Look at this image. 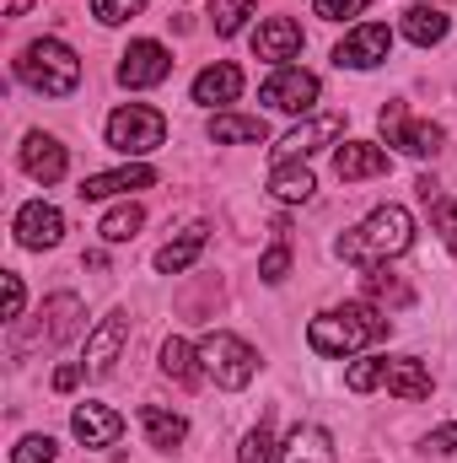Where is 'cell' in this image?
Instances as JSON below:
<instances>
[{"label": "cell", "instance_id": "13", "mask_svg": "<svg viewBox=\"0 0 457 463\" xmlns=\"http://www.w3.org/2000/svg\"><path fill=\"white\" fill-rule=\"evenodd\" d=\"M70 431H76L81 448H114L118 437H124V415L108 410V404H76Z\"/></svg>", "mask_w": 457, "mask_h": 463}, {"label": "cell", "instance_id": "20", "mask_svg": "<svg viewBox=\"0 0 457 463\" xmlns=\"http://www.w3.org/2000/svg\"><path fill=\"white\" fill-rule=\"evenodd\" d=\"M237 98H242V71L231 60H216V65H205L194 76V103L216 109V103H237Z\"/></svg>", "mask_w": 457, "mask_h": 463}, {"label": "cell", "instance_id": "3", "mask_svg": "<svg viewBox=\"0 0 457 463\" xmlns=\"http://www.w3.org/2000/svg\"><path fill=\"white\" fill-rule=\"evenodd\" d=\"M16 81L33 87V92H43V98H70L81 87V60H76L70 43L38 38V43H27L16 54Z\"/></svg>", "mask_w": 457, "mask_h": 463}, {"label": "cell", "instance_id": "11", "mask_svg": "<svg viewBox=\"0 0 457 463\" xmlns=\"http://www.w3.org/2000/svg\"><path fill=\"white\" fill-rule=\"evenodd\" d=\"M340 135H344V118L340 114H323V118H312V124H296V129L275 146V162H302V156H312V151L334 146Z\"/></svg>", "mask_w": 457, "mask_h": 463}, {"label": "cell", "instance_id": "33", "mask_svg": "<svg viewBox=\"0 0 457 463\" xmlns=\"http://www.w3.org/2000/svg\"><path fill=\"white\" fill-rule=\"evenodd\" d=\"M285 275H291V242L280 237V242H275V248L258 259V280H264V286H280Z\"/></svg>", "mask_w": 457, "mask_h": 463}, {"label": "cell", "instance_id": "26", "mask_svg": "<svg viewBox=\"0 0 457 463\" xmlns=\"http://www.w3.org/2000/svg\"><path fill=\"white\" fill-rule=\"evenodd\" d=\"M447 33H452V16H442L436 5H409V11H404V38H409V43L431 49V43H442Z\"/></svg>", "mask_w": 457, "mask_h": 463}, {"label": "cell", "instance_id": "38", "mask_svg": "<svg viewBox=\"0 0 457 463\" xmlns=\"http://www.w3.org/2000/svg\"><path fill=\"white\" fill-rule=\"evenodd\" d=\"M0 286H5V324H22V302H27L22 275H0Z\"/></svg>", "mask_w": 457, "mask_h": 463}, {"label": "cell", "instance_id": "37", "mask_svg": "<svg viewBox=\"0 0 457 463\" xmlns=\"http://www.w3.org/2000/svg\"><path fill=\"white\" fill-rule=\"evenodd\" d=\"M366 5H371V0H318L312 11H318L323 22H344V16H360Z\"/></svg>", "mask_w": 457, "mask_h": 463}, {"label": "cell", "instance_id": "15", "mask_svg": "<svg viewBox=\"0 0 457 463\" xmlns=\"http://www.w3.org/2000/svg\"><path fill=\"white\" fill-rule=\"evenodd\" d=\"M60 237H65V216H60L54 205L33 200V205L16 211V242H22V248H54Z\"/></svg>", "mask_w": 457, "mask_h": 463}, {"label": "cell", "instance_id": "34", "mask_svg": "<svg viewBox=\"0 0 457 463\" xmlns=\"http://www.w3.org/2000/svg\"><path fill=\"white\" fill-rule=\"evenodd\" d=\"M54 458H60V442L54 437H22L16 453H11V463H54Z\"/></svg>", "mask_w": 457, "mask_h": 463}, {"label": "cell", "instance_id": "14", "mask_svg": "<svg viewBox=\"0 0 457 463\" xmlns=\"http://www.w3.org/2000/svg\"><path fill=\"white\" fill-rule=\"evenodd\" d=\"M156 184V167H145V162H129V167H114V173H92V178H81V200H114V194H129V189H151Z\"/></svg>", "mask_w": 457, "mask_h": 463}, {"label": "cell", "instance_id": "36", "mask_svg": "<svg viewBox=\"0 0 457 463\" xmlns=\"http://www.w3.org/2000/svg\"><path fill=\"white\" fill-rule=\"evenodd\" d=\"M431 227L442 232V242L457 253V200H447V194H442V200H431Z\"/></svg>", "mask_w": 457, "mask_h": 463}, {"label": "cell", "instance_id": "32", "mask_svg": "<svg viewBox=\"0 0 457 463\" xmlns=\"http://www.w3.org/2000/svg\"><path fill=\"white\" fill-rule=\"evenodd\" d=\"M382 366H387V355H366V361H355V366L344 372V388H350V393H371V388L382 383Z\"/></svg>", "mask_w": 457, "mask_h": 463}, {"label": "cell", "instance_id": "6", "mask_svg": "<svg viewBox=\"0 0 457 463\" xmlns=\"http://www.w3.org/2000/svg\"><path fill=\"white\" fill-rule=\"evenodd\" d=\"M162 140H167V118L145 103H124L108 114V146L124 156H151Z\"/></svg>", "mask_w": 457, "mask_h": 463}, {"label": "cell", "instance_id": "8", "mask_svg": "<svg viewBox=\"0 0 457 463\" xmlns=\"http://www.w3.org/2000/svg\"><path fill=\"white\" fill-rule=\"evenodd\" d=\"M318 76L312 71H302V65H275V76L258 87V98L269 103V109H280V114H307L312 103H318Z\"/></svg>", "mask_w": 457, "mask_h": 463}, {"label": "cell", "instance_id": "7", "mask_svg": "<svg viewBox=\"0 0 457 463\" xmlns=\"http://www.w3.org/2000/svg\"><path fill=\"white\" fill-rule=\"evenodd\" d=\"M377 124H382L387 146H398L404 156H436V151L447 146V129H442V124H431V118H415L404 103H387Z\"/></svg>", "mask_w": 457, "mask_h": 463}, {"label": "cell", "instance_id": "21", "mask_svg": "<svg viewBox=\"0 0 457 463\" xmlns=\"http://www.w3.org/2000/svg\"><path fill=\"white\" fill-rule=\"evenodd\" d=\"M334 437L323 426H296L285 442H280V463H334Z\"/></svg>", "mask_w": 457, "mask_h": 463}, {"label": "cell", "instance_id": "29", "mask_svg": "<svg viewBox=\"0 0 457 463\" xmlns=\"http://www.w3.org/2000/svg\"><path fill=\"white\" fill-rule=\"evenodd\" d=\"M140 227H145V211L129 200V205H114V211L103 216V227H98V232H103V242H129Z\"/></svg>", "mask_w": 457, "mask_h": 463}, {"label": "cell", "instance_id": "39", "mask_svg": "<svg viewBox=\"0 0 457 463\" xmlns=\"http://www.w3.org/2000/svg\"><path fill=\"white\" fill-rule=\"evenodd\" d=\"M425 453H436V458H452V453H457V426L431 431V437H425Z\"/></svg>", "mask_w": 457, "mask_h": 463}, {"label": "cell", "instance_id": "2", "mask_svg": "<svg viewBox=\"0 0 457 463\" xmlns=\"http://www.w3.org/2000/svg\"><path fill=\"white\" fill-rule=\"evenodd\" d=\"M393 324L371 307V302H344V307H329L323 318L307 324V345L318 355H350V350H366L371 340H382Z\"/></svg>", "mask_w": 457, "mask_h": 463}, {"label": "cell", "instance_id": "1", "mask_svg": "<svg viewBox=\"0 0 457 463\" xmlns=\"http://www.w3.org/2000/svg\"><path fill=\"white\" fill-rule=\"evenodd\" d=\"M409 242H415V222H409V211H404V205H377L360 227L340 237V259H344V264L371 269V264L398 259Z\"/></svg>", "mask_w": 457, "mask_h": 463}, {"label": "cell", "instance_id": "4", "mask_svg": "<svg viewBox=\"0 0 457 463\" xmlns=\"http://www.w3.org/2000/svg\"><path fill=\"white\" fill-rule=\"evenodd\" d=\"M81 297L76 291H54L43 307H38V318L33 324H16V335H11V355L22 361V355H33V350H54L65 345V340H76L81 335Z\"/></svg>", "mask_w": 457, "mask_h": 463}, {"label": "cell", "instance_id": "9", "mask_svg": "<svg viewBox=\"0 0 457 463\" xmlns=\"http://www.w3.org/2000/svg\"><path fill=\"white\" fill-rule=\"evenodd\" d=\"M167 76H173V54H167L162 43H151V38L129 43L124 60H118V87H129V92L156 87V81H167Z\"/></svg>", "mask_w": 457, "mask_h": 463}, {"label": "cell", "instance_id": "23", "mask_svg": "<svg viewBox=\"0 0 457 463\" xmlns=\"http://www.w3.org/2000/svg\"><path fill=\"white\" fill-rule=\"evenodd\" d=\"M205 242H210V227H183L167 248H156V269H162V275H183V269L200 259Z\"/></svg>", "mask_w": 457, "mask_h": 463}, {"label": "cell", "instance_id": "40", "mask_svg": "<svg viewBox=\"0 0 457 463\" xmlns=\"http://www.w3.org/2000/svg\"><path fill=\"white\" fill-rule=\"evenodd\" d=\"M81 372H87V361H70V366H60V372H54V388H60V393H70V388L81 383Z\"/></svg>", "mask_w": 457, "mask_h": 463}, {"label": "cell", "instance_id": "24", "mask_svg": "<svg viewBox=\"0 0 457 463\" xmlns=\"http://www.w3.org/2000/svg\"><path fill=\"white\" fill-rule=\"evenodd\" d=\"M312 173H307V162H275V173H269V194L275 200H285V205H307L312 200Z\"/></svg>", "mask_w": 457, "mask_h": 463}, {"label": "cell", "instance_id": "5", "mask_svg": "<svg viewBox=\"0 0 457 463\" xmlns=\"http://www.w3.org/2000/svg\"><path fill=\"white\" fill-rule=\"evenodd\" d=\"M200 366H205V377H216V388H247L253 383V372H258V355L247 340H237L227 329H216V335H205L200 340Z\"/></svg>", "mask_w": 457, "mask_h": 463}, {"label": "cell", "instance_id": "10", "mask_svg": "<svg viewBox=\"0 0 457 463\" xmlns=\"http://www.w3.org/2000/svg\"><path fill=\"white\" fill-rule=\"evenodd\" d=\"M387 54H393V33H387L382 22H360L340 49H334V60L350 65V71H371V65H382Z\"/></svg>", "mask_w": 457, "mask_h": 463}, {"label": "cell", "instance_id": "22", "mask_svg": "<svg viewBox=\"0 0 457 463\" xmlns=\"http://www.w3.org/2000/svg\"><path fill=\"white\" fill-rule=\"evenodd\" d=\"M140 426H145V442L162 448V453H173L189 437V420L178 410H162V404H140Z\"/></svg>", "mask_w": 457, "mask_h": 463}, {"label": "cell", "instance_id": "31", "mask_svg": "<svg viewBox=\"0 0 457 463\" xmlns=\"http://www.w3.org/2000/svg\"><path fill=\"white\" fill-rule=\"evenodd\" d=\"M275 453H280V448H275V437H269V420H258V426L242 437V448H237V463H269Z\"/></svg>", "mask_w": 457, "mask_h": 463}, {"label": "cell", "instance_id": "17", "mask_svg": "<svg viewBox=\"0 0 457 463\" xmlns=\"http://www.w3.org/2000/svg\"><path fill=\"white\" fill-rule=\"evenodd\" d=\"M253 54L269 60V65H291V60L302 54V27H296L291 16H269V22L258 27V38H253Z\"/></svg>", "mask_w": 457, "mask_h": 463}, {"label": "cell", "instance_id": "28", "mask_svg": "<svg viewBox=\"0 0 457 463\" xmlns=\"http://www.w3.org/2000/svg\"><path fill=\"white\" fill-rule=\"evenodd\" d=\"M162 372H167L173 383H183V388H194L205 366H200V350L189 345V340H178V335H173V340L162 345Z\"/></svg>", "mask_w": 457, "mask_h": 463}, {"label": "cell", "instance_id": "30", "mask_svg": "<svg viewBox=\"0 0 457 463\" xmlns=\"http://www.w3.org/2000/svg\"><path fill=\"white\" fill-rule=\"evenodd\" d=\"M253 5H258V0H210V22H216V33H221V38L242 33L247 16H253Z\"/></svg>", "mask_w": 457, "mask_h": 463}, {"label": "cell", "instance_id": "18", "mask_svg": "<svg viewBox=\"0 0 457 463\" xmlns=\"http://www.w3.org/2000/svg\"><path fill=\"white\" fill-rule=\"evenodd\" d=\"M393 162H387V151L382 146H371V140H344L340 151H334V173H340L344 184H360V178H382Z\"/></svg>", "mask_w": 457, "mask_h": 463}, {"label": "cell", "instance_id": "19", "mask_svg": "<svg viewBox=\"0 0 457 463\" xmlns=\"http://www.w3.org/2000/svg\"><path fill=\"white\" fill-rule=\"evenodd\" d=\"M382 383H387V393H398L404 404H420V399H431V372H425L415 355H387V366H382Z\"/></svg>", "mask_w": 457, "mask_h": 463}, {"label": "cell", "instance_id": "16", "mask_svg": "<svg viewBox=\"0 0 457 463\" xmlns=\"http://www.w3.org/2000/svg\"><path fill=\"white\" fill-rule=\"evenodd\" d=\"M124 340H129V313H108V318L87 335V372H92V377H103V372L118 361Z\"/></svg>", "mask_w": 457, "mask_h": 463}, {"label": "cell", "instance_id": "12", "mask_svg": "<svg viewBox=\"0 0 457 463\" xmlns=\"http://www.w3.org/2000/svg\"><path fill=\"white\" fill-rule=\"evenodd\" d=\"M65 146L54 140V135H43V129H33L27 140H22V173L27 178H38V184H60L65 178Z\"/></svg>", "mask_w": 457, "mask_h": 463}, {"label": "cell", "instance_id": "25", "mask_svg": "<svg viewBox=\"0 0 457 463\" xmlns=\"http://www.w3.org/2000/svg\"><path fill=\"white\" fill-rule=\"evenodd\" d=\"M269 135V124L258 114H216L210 118V140L216 146H258Z\"/></svg>", "mask_w": 457, "mask_h": 463}, {"label": "cell", "instance_id": "41", "mask_svg": "<svg viewBox=\"0 0 457 463\" xmlns=\"http://www.w3.org/2000/svg\"><path fill=\"white\" fill-rule=\"evenodd\" d=\"M33 11V0H5V16H27Z\"/></svg>", "mask_w": 457, "mask_h": 463}, {"label": "cell", "instance_id": "27", "mask_svg": "<svg viewBox=\"0 0 457 463\" xmlns=\"http://www.w3.org/2000/svg\"><path fill=\"white\" fill-rule=\"evenodd\" d=\"M360 280H366V297H371V302H382V307H409V302H415V291H409L387 264H371Z\"/></svg>", "mask_w": 457, "mask_h": 463}, {"label": "cell", "instance_id": "35", "mask_svg": "<svg viewBox=\"0 0 457 463\" xmlns=\"http://www.w3.org/2000/svg\"><path fill=\"white\" fill-rule=\"evenodd\" d=\"M145 11V0H92V16L103 22V27H118V22H129V16H140Z\"/></svg>", "mask_w": 457, "mask_h": 463}]
</instances>
